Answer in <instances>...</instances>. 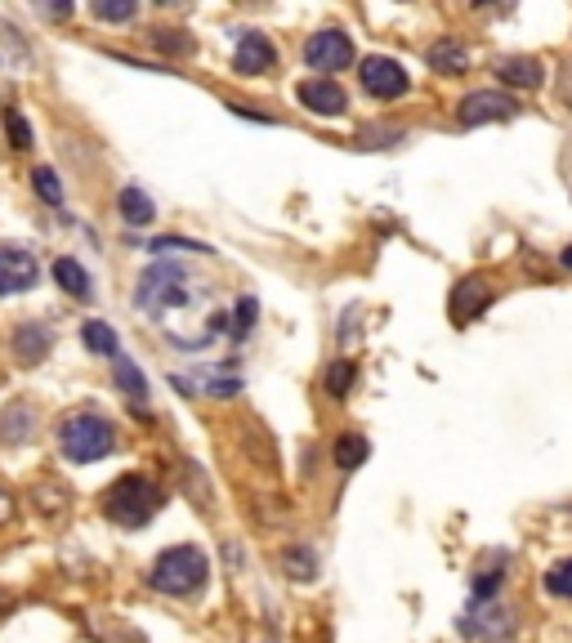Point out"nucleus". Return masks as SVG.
<instances>
[{
  "label": "nucleus",
  "instance_id": "24",
  "mask_svg": "<svg viewBox=\"0 0 572 643\" xmlns=\"http://www.w3.org/2000/svg\"><path fill=\"white\" fill-rule=\"evenodd\" d=\"M354 380H358L354 358H341V363H332V367H327V394H332V398H345Z\"/></svg>",
  "mask_w": 572,
  "mask_h": 643
},
{
  "label": "nucleus",
  "instance_id": "34",
  "mask_svg": "<svg viewBox=\"0 0 572 643\" xmlns=\"http://www.w3.org/2000/svg\"><path fill=\"white\" fill-rule=\"evenodd\" d=\"M41 14H46V19H68V14H72V6H46Z\"/></svg>",
  "mask_w": 572,
  "mask_h": 643
},
{
  "label": "nucleus",
  "instance_id": "14",
  "mask_svg": "<svg viewBox=\"0 0 572 643\" xmlns=\"http://www.w3.org/2000/svg\"><path fill=\"white\" fill-rule=\"evenodd\" d=\"M32 438H37V407L19 398L0 412V447H28Z\"/></svg>",
  "mask_w": 572,
  "mask_h": 643
},
{
  "label": "nucleus",
  "instance_id": "2",
  "mask_svg": "<svg viewBox=\"0 0 572 643\" xmlns=\"http://www.w3.org/2000/svg\"><path fill=\"white\" fill-rule=\"evenodd\" d=\"M206 576H210V563H206V554L197 545H170V550L157 554V563L148 572V585L157 594L188 599V594H197L206 585Z\"/></svg>",
  "mask_w": 572,
  "mask_h": 643
},
{
  "label": "nucleus",
  "instance_id": "19",
  "mask_svg": "<svg viewBox=\"0 0 572 643\" xmlns=\"http://www.w3.org/2000/svg\"><path fill=\"white\" fill-rule=\"evenodd\" d=\"M55 281L72 295V299H90L95 295V286H90V273H86V264L81 259H72V255H63V259H55Z\"/></svg>",
  "mask_w": 572,
  "mask_h": 643
},
{
  "label": "nucleus",
  "instance_id": "11",
  "mask_svg": "<svg viewBox=\"0 0 572 643\" xmlns=\"http://www.w3.org/2000/svg\"><path fill=\"white\" fill-rule=\"evenodd\" d=\"M492 304V281L487 277H465V281H456V290H452V322L456 327H470V322L483 313Z\"/></svg>",
  "mask_w": 572,
  "mask_h": 643
},
{
  "label": "nucleus",
  "instance_id": "17",
  "mask_svg": "<svg viewBox=\"0 0 572 643\" xmlns=\"http://www.w3.org/2000/svg\"><path fill=\"white\" fill-rule=\"evenodd\" d=\"M117 210H121V219H126L130 228H144V224H152V219H157V206H152V197H148L144 188H135V184H126V188H121V197H117Z\"/></svg>",
  "mask_w": 572,
  "mask_h": 643
},
{
  "label": "nucleus",
  "instance_id": "15",
  "mask_svg": "<svg viewBox=\"0 0 572 643\" xmlns=\"http://www.w3.org/2000/svg\"><path fill=\"white\" fill-rule=\"evenodd\" d=\"M496 77L505 86H514V90H541L545 68L532 55H505V59H496Z\"/></svg>",
  "mask_w": 572,
  "mask_h": 643
},
{
  "label": "nucleus",
  "instance_id": "10",
  "mask_svg": "<svg viewBox=\"0 0 572 643\" xmlns=\"http://www.w3.org/2000/svg\"><path fill=\"white\" fill-rule=\"evenodd\" d=\"M55 349V327L50 322H37V317H23L19 327H14V358L19 363H46Z\"/></svg>",
  "mask_w": 572,
  "mask_h": 643
},
{
  "label": "nucleus",
  "instance_id": "29",
  "mask_svg": "<svg viewBox=\"0 0 572 643\" xmlns=\"http://www.w3.org/2000/svg\"><path fill=\"white\" fill-rule=\"evenodd\" d=\"M139 10L135 6H108V0H99L95 6V19H103V23H130Z\"/></svg>",
  "mask_w": 572,
  "mask_h": 643
},
{
  "label": "nucleus",
  "instance_id": "23",
  "mask_svg": "<svg viewBox=\"0 0 572 643\" xmlns=\"http://www.w3.org/2000/svg\"><path fill=\"white\" fill-rule=\"evenodd\" d=\"M541 585H545V594H554V599H572V558L550 563L545 576H541Z\"/></svg>",
  "mask_w": 572,
  "mask_h": 643
},
{
  "label": "nucleus",
  "instance_id": "8",
  "mask_svg": "<svg viewBox=\"0 0 572 643\" xmlns=\"http://www.w3.org/2000/svg\"><path fill=\"white\" fill-rule=\"evenodd\" d=\"M305 63L314 72H341L354 63V41L341 32V28H323L305 41Z\"/></svg>",
  "mask_w": 572,
  "mask_h": 643
},
{
  "label": "nucleus",
  "instance_id": "31",
  "mask_svg": "<svg viewBox=\"0 0 572 643\" xmlns=\"http://www.w3.org/2000/svg\"><path fill=\"white\" fill-rule=\"evenodd\" d=\"M152 250H206V246H197V241H175V237H161V241H152Z\"/></svg>",
  "mask_w": 572,
  "mask_h": 643
},
{
  "label": "nucleus",
  "instance_id": "28",
  "mask_svg": "<svg viewBox=\"0 0 572 643\" xmlns=\"http://www.w3.org/2000/svg\"><path fill=\"white\" fill-rule=\"evenodd\" d=\"M6 130H10V144L23 152V148H32V130H28V121H23V112L19 108H6Z\"/></svg>",
  "mask_w": 572,
  "mask_h": 643
},
{
  "label": "nucleus",
  "instance_id": "6",
  "mask_svg": "<svg viewBox=\"0 0 572 643\" xmlns=\"http://www.w3.org/2000/svg\"><path fill=\"white\" fill-rule=\"evenodd\" d=\"M358 81H363V90H367L372 99H381V103L403 99L407 86H412L407 72H403V63L389 59V55H372V59H363V63H358Z\"/></svg>",
  "mask_w": 572,
  "mask_h": 643
},
{
  "label": "nucleus",
  "instance_id": "4",
  "mask_svg": "<svg viewBox=\"0 0 572 643\" xmlns=\"http://www.w3.org/2000/svg\"><path fill=\"white\" fill-rule=\"evenodd\" d=\"M161 487L152 483V478H144V474H121L108 492H103V514L112 518V523H121V527H144L157 510H161Z\"/></svg>",
  "mask_w": 572,
  "mask_h": 643
},
{
  "label": "nucleus",
  "instance_id": "21",
  "mask_svg": "<svg viewBox=\"0 0 572 643\" xmlns=\"http://www.w3.org/2000/svg\"><path fill=\"white\" fill-rule=\"evenodd\" d=\"M81 340H86L90 354H103V358H117V354H121V340H117V332L108 327V322H86Z\"/></svg>",
  "mask_w": 572,
  "mask_h": 643
},
{
  "label": "nucleus",
  "instance_id": "33",
  "mask_svg": "<svg viewBox=\"0 0 572 643\" xmlns=\"http://www.w3.org/2000/svg\"><path fill=\"white\" fill-rule=\"evenodd\" d=\"M559 99H563V108H572V68H563V77H559Z\"/></svg>",
  "mask_w": 572,
  "mask_h": 643
},
{
  "label": "nucleus",
  "instance_id": "7",
  "mask_svg": "<svg viewBox=\"0 0 572 643\" xmlns=\"http://www.w3.org/2000/svg\"><path fill=\"white\" fill-rule=\"evenodd\" d=\"M519 112V99L505 95V90H474L456 103V121L470 130V126H487V121H510Z\"/></svg>",
  "mask_w": 572,
  "mask_h": 643
},
{
  "label": "nucleus",
  "instance_id": "30",
  "mask_svg": "<svg viewBox=\"0 0 572 643\" xmlns=\"http://www.w3.org/2000/svg\"><path fill=\"white\" fill-rule=\"evenodd\" d=\"M255 313H259V308H255V299H250V295H241V299H237V322H233V336H246V332L255 327Z\"/></svg>",
  "mask_w": 572,
  "mask_h": 643
},
{
  "label": "nucleus",
  "instance_id": "12",
  "mask_svg": "<svg viewBox=\"0 0 572 643\" xmlns=\"http://www.w3.org/2000/svg\"><path fill=\"white\" fill-rule=\"evenodd\" d=\"M296 99H300L309 112H318V117H341V112L349 108V95H345V90H341L332 77H314V81H300Z\"/></svg>",
  "mask_w": 572,
  "mask_h": 643
},
{
  "label": "nucleus",
  "instance_id": "25",
  "mask_svg": "<svg viewBox=\"0 0 572 643\" xmlns=\"http://www.w3.org/2000/svg\"><path fill=\"white\" fill-rule=\"evenodd\" d=\"M32 188H37V197H41V201H50V206H59V201H63V184H59V175H55L50 166L32 170Z\"/></svg>",
  "mask_w": 572,
  "mask_h": 643
},
{
  "label": "nucleus",
  "instance_id": "16",
  "mask_svg": "<svg viewBox=\"0 0 572 643\" xmlns=\"http://www.w3.org/2000/svg\"><path fill=\"white\" fill-rule=\"evenodd\" d=\"M425 63H430L434 72H443V77H461V72L470 68V50H465V41H456V37H438V41L425 50Z\"/></svg>",
  "mask_w": 572,
  "mask_h": 643
},
{
  "label": "nucleus",
  "instance_id": "35",
  "mask_svg": "<svg viewBox=\"0 0 572 643\" xmlns=\"http://www.w3.org/2000/svg\"><path fill=\"white\" fill-rule=\"evenodd\" d=\"M559 264H563V268L572 273V246H563V250H559Z\"/></svg>",
  "mask_w": 572,
  "mask_h": 643
},
{
  "label": "nucleus",
  "instance_id": "1",
  "mask_svg": "<svg viewBox=\"0 0 572 643\" xmlns=\"http://www.w3.org/2000/svg\"><path fill=\"white\" fill-rule=\"evenodd\" d=\"M135 304L157 322V332L166 336L175 327V313L188 322L197 317L201 327H210L215 336L228 332V317L219 308H206V286L193 281V273L184 264H152L144 277H139V290H135Z\"/></svg>",
  "mask_w": 572,
  "mask_h": 643
},
{
  "label": "nucleus",
  "instance_id": "36",
  "mask_svg": "<svg viewBox=\"0 0 572 643\" xmlns=\"http://www.w3.org/2000/svg\"><path fill=\"white\" fill-rule=\"evenodd\" d=\"M121 643H148V639H121Z\"/></svg>",
  "mask_w": 572,
  "mask_h": 643
},
{
  "label": "nucleus",
  "instance_id": "9",
  "mask_svg": "<svg viewBox=\"0 0 572 643\" xmlns=\"http://www.w3.org/2000/svg\"><path fill=\"white\" fill-rule=\"evenodd\" d=\"M37 277H41V264L28 246L0 241V295H23L37 286Z\"/></svg>",
  "mask_w": 572,
  "mask_h": 643
},
{
  "label": "nucleus",
  "instance_id": "27",
  "mask_svg": "<svg viewBox=\"0 0 572 643\" xmlns=\"http://www.w3.org/2000/svg\"><path fill=\"white\" fill-rule=\"evenodd\" d=\"M152 46L166 50V55H193L188 32H170V28H157V32H152Z\"/></svg>",
  "mask_w": 572,
  "mask_h": 643
},
{
  "label": "nucleus",
  "instance_id": "18",
  "mask_svg": "<svg viewBox=\"0 0 572 643\" xmlns=\"http://www.w3.org/2000/svg\"><path fill=\"white\" fill-rule=\"evenodd\" d=\"M112 380H117V389L135 403V407H148V380H144V372L126 358V354H117L112 358Z\"/></svg>",
  "mask_w": 572,
  "mask_h": 643
},
{
  "label": "nucleus",
  "instance_id": "20",
  "mask_svg": "<svg viewBox=\"0 0 572 643\" xmlns=\"http://www.w3.org/2000/svg\"><path fill=\"white\" fill-rule=\"evenodd\" d=\"M282 567H286L292 581H314L318 576V554L309 545H286L282 550Z\"/></svg>",
  "mask_w": 572,
  "mask_h": 643
},
{
  "label": "nucleus",
  "instance_id": "5",
  "mask_svg": "<svg viewBox=\"0 0 572 643\" xmlns=\"http://www.w3.org/2000/svg\"><path fill=\"white\" fill-rule=\"evenodd\" d=\"M456 625H461V634L474 639V643H505V639L519 630V616H514V607L487 599V603H470Z\"/></svg>",
  "mask_w": 572,
  "mask_h": 643
},
{
  "label": "nucleus",
  "instance_id": "22",
  "mask_svg": "<svg viewBox=\"0 0 572 643\" xmlns=\"http://www.w3.org/2000/svg\"><path fill=\"white\" fill-rule=\"evenodd\" d=\"M367 452H372V447H367L363 434H341V438H336V465H341L345 474L358 469V465L367 461Z\"/></svg>",
  "mask_w": 572,
  "mask_h": 643
},
{
  "label": "nucleus",
  "instance_id": "32",
  "mask_svg": "<svg viewBox=\"0 0 572 643\" xmlns=\"http://www.w3.org/2000/svg\"><path fill=\"white\" fill-rule=\"evenodd\" d=\"M14 518V496H10V487H0V527H6Z\"/></svg>",
  "mask_w": 572,
  "mask_h": 643
},
{
  "label": "nucleus",
  "instance_id": "3",
  "mask_svg": "<svg viewBox=\"0 0 572 643\" xmlns=\"http://www.w3.org/2000/svg\"><path fill=\"white\" fill-rule=\"evenodd\" d=\"M112 447H117V429H112L108 416H99V412H72V416H63V425H59V452L72 465H95Z\"/></svg>",
  "mask_w": 572,
  "mask_h": 643
},
{
  "label": "nucleus",
  "instance_id": "13",
  "mask_svg": "<svg viewBox=\"0 0 572 643\" xmlns=\"http://www.w3.org/2000/svg\"><path fill=\"white\" fill-rule=\"evenodd\" d=\"M273 63H277V50L268 46L264 32H246L233 50V68L246 72V77H264V72H273Z\"/></svg>",
  "mask_w": 572,
  "mask_h": 643
},
{
  "label": "nucleus",
  "instance_id": "26",
  "mask_svg": "<svg viewBox=\"0 0 572 643\" xmlns=\"http://www.w3.org/2000/svg\"><path fill=\"white\" fill-rule=\"evenodd\" d=\"M32 496L41 501L46 514H63V510H68V487H59V483H37Z\"/></svg>",
  "mask_w": 572,
  "mask_h": 643
}]
</instances>
